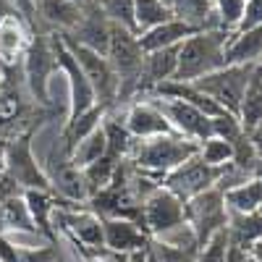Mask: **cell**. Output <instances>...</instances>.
I'll use <instances>...</instances> for the list:
<instances>
[{
    "label": "cell",
    "instance_id": "obj_1",
    "mask_svg": "<svg viewBox=\"0 0 262 262\" xmlns=\"http://www.w3.org/2000/svg\"><path fill=\"white\" fill-rule=\"evenodd\" d=\"M200 152V144L179 137V134H163V137H152V139H139L134 142V149L128 155V165L137 173H142L149 181H163V176L173 168H179L189 158H194Z\"/></svg>",
    "mask_w": 262,
    "mask_h": 262
},
{
    "label": "cell",
    "instance_id": "obj_2",
    "mask_svg": "<svg viewBox=\"0 0 262 262\" xmlns=\"http://www.w3.org/2000/svg\"><path fill=\"white\" fill-rule=\"evenodd\" d=\"M231 34L223 29H207L186 37L179 48V66L173 81H196L207 74L226 69V45Z\"/></svg>",
    "mask_w": 262,
    "mask_h": 262
},
{
    "label": "cell",
    "instance_id": "obj_3",
    "mask_svg": "<svg viewBox=\"0 0 262 262\" xmlns=\"http://www.w3.org/2000/svg\"><path fill=\"white\" fill-rule=\"evenodd\" d=\"M105 58H107V63L113 66V71L118 76V105L134 100L139 95L142 63H144V53L139 48L137 34L113 24Z\"/></svg>",
    "mask_w": 262,
    "mask_h": 262
},
{
    "label": "cell",
    "instance_id": "obj_4",
    "mask_svg": "<svg viewBox=\"0 0 262 262\" xmlns=\"http://www.w3.org/2000/svg\"><path fill=\"white\" fill-rule=\"evenodd\" d=\"M21 74L32 100L37 105H50V79L60 74L50 34H32L29 48L21 58Z\"/></svg>",
    "mask_w": 262,
    "mask_h": 262
},
{
    "label": "cell",
    "instance_id": "obj_5",
    "mask_svg": "<svg viewBox=\"0 0 262 262\" xmlns=\"http://www.w3.org/2000/svg\"><path fill=\"white\" fill-rule=\"evenodd\" d=\"M34 131H24L18 137L6 139V168L3 173L24 191L29 189H39V191H53L45 170H42L39 160L34 158Z\"/></svg>",
    "mask_w": 262,
    "mask_h": 262
},
{
    "label": "cell",
    "instance_id": "obj_6",
    "mask_svg": "<svg viewBox=\"0 0 262 262\" xmlns=\"http://www.w3.org/2000/svg\"><path fill=\"white\" fill-rule=\"evenodd\" d=\"M60 37H63L66 45H69V50L74 53V58L79 60L81 71H84L86 81H90L92 92H95L97 105L105 107V111H116L118 107V76L113 71V66L107 63V58L90 50V48H84V45H79V42H74L66 34H60Z\"/></svg>",
    "mask_w": 262,
    "mask_h": 262
},
{
    "label": "cell",
    "instance_id": "obj_7",
    "mask_svg": "<svg viewBox=\"0 0 262 262\" xmlns=\"http://www.w3.org/2000/svg\"><path fill=\"white\" fill-rule=\"evenodd\" d=\"M186 226V202H181L176 194H170L163 186H155L142 202L139 228L149 236L158 238L176 228Z\"/></svg>",
    "mask_w": 262,
    "mask_h": 262
},
{
    "label": "cell",
    "instance_id": "obj_8",
    "mask_svg": "<svg viewBox=\"0 0 262 262\" xmlns=\"http://www.w3.org/2000/svg\"><path fill=\"white\" fill-rule=\"evenodd\" d=\"M228 165H221V168H217V165H207L200 158V152H196L194 158H189L179 168H173L168 176H163L160 186L168 189L170 194H176L181 202H189V200H194L196 194H202V191H207V189L221 184L223 176H226V170H228Z\"/></svg>",
    "mask_w": 262,
    "mask_h": 262
},
{
    "label": "cell",
    "instance_id": "obj_9",
    "mask_svg": "<svg viewBox=\"0 0 262 262\" xmlns=\"http://www.w3.org/2000/svg\"><path fill=\"white\" fill-rule=\"evenodd\" d=\"M186 226L194 233L196 244L205 247L210 238L228 226V207L223 200V189H207L186 202Z\"/></svg>",
    "mask_w": 262,
    "mask_h": 262
},
{
    "label": "cell",
    "instance_id": "obj_10",
    "mask_svg": "<svg viewBox=\"0 0 262 262\" xmlns=\"http://www.w3.org/2000/svg\"><path fill=\"white\" fill-rule=\"evenodd\" d=\"M252 69L254 66H226V69L207 74V76L189 81V84H194L200 92H205L212 102L221 105L226 113L238 118V107H242V97H244Z\"/></svg>",
    "mask_w": 262,
    "mask_h": 262
},
{
    "label": "cell",
    "instance_id": "obj_11",
    "mask_svg": "<svg viewBox=\"0 0 262 262\" xmlns=\"http://www.w3.org/2000/svg\"><path fill=\"white\" fill-rule=\"evenodd\" d=\"M50 42H53V53H55V60H58V69L66 76V81H69V116H66V121H69V118H76V116L86 113L90 107H95L97 100H95V92H92L90 81H86L79 60L74 58L69 45L63 42V37L60 34H50Z\"/></svg>",
    "mask_w": 262,
    "mask_h": 262
},
{
    "label": "cell",
    "instance_id": "obj_12",
    "mask_svg": "<svg viewBox=\"0 0 262 262\" xmlns=\"http://www.w3.org/2000/svg\"><path fill=\"white\" fill-rule=\"evenodd\" d=\"M158 105V111L168 118L170 128L179 137H186L196 144H202L205 139L212 137V118H207L202 111H196L194 105L184 100H160V97H144Z\"/></svg>",
    "mask_w": 262,
    "mask_h": 262
},
{
    "label": "cell",
    "instance_id": "obj_13",
    "mask_svg": "<svg viewBox=\"0 0 262 262\" xmlns=\"http://www.w3.org/2000/svg\"><path fill=\"white\" fill-rule=\"evenodd\" d=\"M60 226L71 233V238L76 244H84L86 249L92 252H100L102 249V221L90 212V210H79L76 205L69 207V205H60L55 210Z\"/></svg>",
    "mask_w": 262,
    "mask_h": 262
},
{
    "label": "cell",
    "instance_id": "obj_14",
    "mask_svg": "<svg viewBox=\"0 0 262 262\" xmlns=\"http://www.w3.org/2000/svg\"><path fill=\"white\" fill-rule=\"evenodd\" d=\"M123 123L128 128V134L139 139H152V137H163V134H176L170 128L168 118L158 111V105L152 100H137L128 105V111L123 113Z\"/></svg>",
    "mask_w": 262,
    "mask_h": 262
},
{
    "label": "cell",
    "instance_id": "obj_15",
    "mask_svg": "<svg viewBox=\"0 0 262 262\" xmlns=\"http://www.w3.org/2000/svg\"><path fill=\"white\" fill-rule=\"evenodd\" d=\"M102 247L113 254H131L149 247V236L126 217H105L102 221Z\"/></svg>",
    "mask_w": 262,
    "mask_h": 262
},
{
    "label": "cell",
    "instance_id": "obj_16",
    "mask_svg": "<svg viewBox=\"0 0 262 262\" xmlns=\"http://www.w3.org/2000/svg\"><path fill=\"white\" fill-rule=\"evenodd\" d=\"M32 27L24 21V16H8L0 24V69H11L21 66L29 42H32Z\"/></svg>",
    "mask_w": 262,
    "mask_h": 262
},
{
    "label": "cell",
    "instance_id": "obj_17",
    "mask_svg": "<svg viewBox=\"0 0 262 262\" xmlns=\"http://www.w3.org/2000/svg\"><path fill=\"white\" fill-rule=\"evenodd\" d=\"M111 29H113V24L105 18L100 6H90V8H84L81 24L76 27V32L66 34V37H71L74 42H79V45L105 55L107 53V42H111Z\"/></svg>",
    "mask_w": 262,
    "mask_h": 262
},
{
    "label": "cell",
    "instance_id": "obj_18",
    "mask_svg": "<svg viewBox=\"0 0 262 262\" xmlns=\"http://www.w3.org/2000/svg\"><path fill=\"white\" fill-rule=\"evenodd\" d=\"M262 60V24L238 29L226 45V66H254Z\"/></svg>",
    "mask_w": 262,
    "mask_h": 262
},
{
    "label": "cell",
    "instance_id": "obj_19",
    "mask_svg": "<svg viewBox=\"0 0 262 262\" xmlns=\"http://www.w3.org/2000/svg\"><path fill=\"white\" fill-rule=\"evenodd\" d=\"M191 34H196V29H191L189 24H184V21H179V18H170V21H165V24H160V27H152V29L137 34V39H139L142 53H152V50L181 45V42L186 37H191Z\"/></svg>",
    "mask_w": 262,
    "mask_h": 262
},
{
    "label": "cell",
    "instance_id": "obj_20",
    "mask_svg": "<svg viewBox=\"0 0 262 262\" xmlns=\"http://www.w3.org/2000/svg\"><path fill=\"white\" fill-rule=\"evenodd\" d=\"M24 202L29 207V215H32V223L37 228V233H42L53 244L55 236H53V228H50V217L55 215V210L60 207V196H55L53 191H39V189H29L24 191Z\"/></svg>",
    "mask_w": 262,
    "mask_h": 262
},
{
    "label": "cell",
    "instance_id": "obj_21",
    "mask_svg": "<svg viewBox=\"0 0 262 262\" xmlns=\"http://www.w3.org/2000/svg\"><path fill=\"white\" fill-rule=\"evenodd\" d=\"M170 11H173V18L184 21L196 32L217 29L212 0H170Z\"/></svg>",
    "mask_w": 262,
    "mask_h": 262
},
{
    "label": "cell",
    "instance_id": "obj_22",
    "mask_svg": "<svg viewBox=\"0 0 262 262\" xmlns=\"http://www.w3.org/2000/svg\"><path fill=\"white\" fill-rule=\"evenodd\" d=\"M102 134H105V144H107V158H113V160H128L131 155V149H134V137L128 134V128L123 123V116L113 113V111H107L102 116Z\"/></svg>",
    "mask_w": 262,
    "mask_h": 262
},
{
    "label": "cell",
    "instance_id": "obj_23",
    "mask_svg": "<svg viewBox=\"0 0 262 262\" xmlns=\"http://www.w3.org/2000/svg\"><path fill=\"white\" fill-rule=\"evenodd\" d=\"M105 113H107L105 107L95 105V107H90L86 113H81V116H76V118H69V121H66V126H63V131H60V137H58L60 147L66 149V155L71 158L74 147H76L84 137H90L92 131L102 123V116H105Z\"/></svg>",
    "mask_w": 262,
    "mask_h": 262
},
{
    "label": "cell",
    "instance_id": "obj_24",
    "mask_svg": "<svg viewBox=\"0 0 262 262\" xmlns=\"http://www.w3.org/2000/svg\"><path fill=\"white\" fill-rule=\"evenodd\" d=\"M238 121H242L244 131L262 123V60L254 63V69L249 74L247 90L242 97V107H238Z\"/></svg>",
    "mask_w": 262,
    "mask_h": 262
},
{
    "label": "cell",
    "instance_id": "obj_25",
    "mask_svg": "<svg viewBox=\"0 0 262 262\" xmlns=\"http://www.w3.org/2000/svg\"><path fill=\"white\" fill-rule=\"evenodd\" d=\"M228 242L242 247V249H252L259 238H262V212H249V215H238L228 210Z\"/></svg>",
    "mask_w": 262,
    "mask_h": 262
},
{
    "label": "cell",
    "instance_id": "obj_26",
    "mask_svg": "<svg viewBox=\"0 0 262 262\" xmlns=\"http://www.w3.org/2000/svg\"><path fill=\"white\" fill-rule=\"evenodd\" d=\"M223 200H226V207L231 212H238V215L259 212L262 210V184L254 181V179H247L242 184L226 189Z\"/></svg>",
    "mask_w": 262,
    "mask_h": 262
},
{
    "label": "cell",
    "instance_id": "obj_27",
    "mask_svg": "<svg viewBox=\"0 0 262 262\" xmlns=\"http://www.w3.org/2000/svg\"><path fill=\"white\" fill-rule=\"evenodd\" d=\"M173 18L168 0H134V21H137V34L160 27Z\"/></svg>",
    "mask_w": 262,
    "mask_h": 262
},
{
    "label": "cell",
    "instance_id": "obj_28",
    "mask_svg": "<svg viewBox=\"0 0 262 262\" xmlns=\"http://www.w3.org/2000/svg\"><path fill=\"white\" fill-rule=\"evenodd\" d=\"M0 212H3V226L6 231H16V233H37L29 207L24 202V194L18 196H8V200H0Z\"/></svg>",
    "mask_w": 262,
    "mask_h": 262
},
{
    "label": "cell",
    "instance_id": "obj_29",
    "mask_svg": "<svg viewBox=\"0 0 262 262\" xmlns=\"http://www.w3.org/2000/svg\"><path fill=\"white\" fill-rule=\"evenodd\" d=\"M116 170H118V160L107 158V155L100 158V160L92 163V165L81 168V181H84V189H86V200L111 186V181H113V176H116Z\"/></svg>",
    "mask_w": 262,
    "mask_h": 262
},
{
    "label": "cell",
    "instance_id": "obj_30",
    "mask_svg": "<svg viewBox=\"0 0 262 262\" xmlns=\"http://www.w3.org/2000/svg\"><path fill=\"white\" fill-rule=\"evenodd\" d=\"M107 155V144H105V134H102V126H97L90 137H84L76 147H74V152H71V163H74V168H86V165H92V163H97L100 158H105Z\"/></svg>",
    "mask_w": 262,
    "mask_h": 262
},
{
    "label": "cell",
    "instance_id": "obj_31",
    "mask_svg": "<svg viewBox=\"0 0 262 262\" xmlns=\"http://www.w3.org/2000/svg\"><path fill=\"white\" fill-rule=\"evenodd\" d=\"M215 21H217V29H223L228 34L238 32L247 13V0H215Z\"/></svg>",
    "mask_w": 262,
    "mask_h": 262
},
{
    "label": "cell",
    "instance_id": "obj_32",
    "mask_svg": "<svg viewBox=\"0 0 262 262\" xmlns=\"http://www.w3.org/2000/svg\"><path fill=\"white\" fill-rule=\"evenodd\" d=\"M100 11L105 18L116 27H123L137 34V21H134V0H97Z\"/></svg>",
    "mask_w": 262,
    "mask_h": 262
},
{
    "label": "cell",
    "instance_id": "obj_33",
    "mask_svg": "<svg viewBox=\"0 0 262 262\" xmlns=\"http://www.w3.org/2000/svg\"><path fill=\"white\" fill-rule=\"evenodd\" d=\"M200 158L207 163V165H228L233 160V149L226 139H217V137H210L200 144Z\"/></svg>",
    "mask_w": 262,
    "mask_h": 262
},
{
    "label": "cell",
    "instance_id": "obj_34",
    "mask_svg": "<svg viewBox=\"0 0 262 262\" xmlns=\"http://www.w3.org/2000/svg\"><path fill=\"white\" fill-rule=\"evenodd\" d=\"M226 249H228V231H217L205 247H200L196 262H223L226 259Z\"/></svg>",
    "mask_w": 262,
    "mask_h": 262
},
{
    "label": "cell",
    "instance_id": "obj_35",
    "mask_svg": "<svg viewBox=\"0 0 262 262\" xmlns=\"http://www.w3.org/2000/svg\"><path fill=\"white\" fill-rule=\"evenodd\" d=\"M58 249L53 244L45 247H21L18 244V262H55Z\"/></svg>",
    "mask_w": 262,
    "mask_h": 262
},
{
    "label": "cell",
    "instance_id": "obj_36",
    "mask_svg": "<svg viewBox=\"0 0 262 262\" xmlns=\"http://www.w3.org/2000/svg\"><path fill=\"white\" fill-rule=\"evenodd\" d=\"M262 24V0H247V13L238 29H252Z\"/></svg>",
    "mask_w": 262,
    "mask_h": 262
},
{
    "label": "cell",
    "instance_id": "obj_37",
    "mask_svg": "<svg viewBox=\"0 0 262 262\" xmlns=\"http://www.w3.org/2000/svg\"><path fill=\"white\" fill-rule=\"evenodd\" d=\"M13 6L16 11L24 16V21L32 27V18H34V0H13Z\"/></svg>",
    "mask_w": 262,
    "mask_h": 262
},
{
    "label": "cell",
    "instance_id": "obj_38",
    "mask_svg": "<svg viewBox=\"0 0 262 262\" xmlns=\"http://www.w3.org/2000/svg\"><path fill=\"white\" fill-rule=\"evenodd\" d=\"M247 259H249V252L247 249H242V247H236V244L228 242V249H226V259L223 262H247Z\"/></svg>",
    "mask_w": 262,
    "mask_h": 262
},
{
    "label": "cell",
    "instance_id": "obj_39",
    "mask_svg": "<svg viewBox=\"0 0 262 262\" xmlns=\"http://www.w3.org/2000/svg\"><path fill=\"white\" fill-rule=\"evenodd\" d=\"M247 134H249V142H252V147L257 152V158L262 160V123H257L254 128H249Z\"/></svg>",
    "mask_w": 262,
    "mask_h": 262
},
{
    "label": "cell",
    "instance_id": "obj_40",
    "mask_svg": "<svg viewBox=\"0 0 262 262\" xmlns=\"http://www.w3.org/2000/svg\"><path fill=\"white\" fill-rule=\"evenodd\" d=\"M18 11H16V6H13V0H0V24L8 18V16H16ZM21 16V13H18Z\"/></svg>",
    "mask_w": 262,
    "mask_h": 262
},
{
    "label": "cell",
    "instance_id": "obj_41",
    "mask_svg": "<svg viewBox=\"0 0 262 262\" xmlns=\"http://www.w3.org/2000/svg\"><path fill=\"white\" fill-rule=\"evenodd\" d=\"M126 262H155V257L149 254V247H147V249H142V252H131V254L126 257Z\"/></svg>",
    "mask_w": 262,
    "mask_h": 262
},
{
    "label": "cell",
    "instance_id": "obj_42",
    "mask_svg": "<svg viewBox=\"0 0 262 262\" xmlns=\"http://www.w3.org/2000/svg\"><path fill=\"white\" fill-rule=\"evenodd\" d=\"M249 254H252V257H254L257 262H262V238H259V242H257V244H254V247L249 249Z\"/></svg>",
    "mask_w": 262,
    "mask_h": 262
},
{
    "label": "cell",
    "instance_id": "obj_43",
    "mask_svg": "<svg viewBox=\"0 0 262 262\" xmlns=\"http://www.w3.org/2000/svg\"><path fill=\"white\" fill-rule=\"evenodd\" d=\"M252 179L262 184V160H257V163H254V168H252Z\"/></svg>",
    "mask_w": 262,
    "mask_h": 262
},
{
    "label": "cell",
    "instance_id": "obj_44",
    "mask_svg": "<svg viewBox=\"0 0 262 262\" xmlns=\"http://www.w3.org/2000/svg\"><path fill=\"white\" fill-rule=\"evenodd\" d=\"M6 168V139H0V173Z\"/></svg>",
    "mask_w": 262,
    "mask_h": 262
},
{
    "label": "cell",
    "instance_id": "obj_45",
    "mask_svg": "<svg viewBox=\"0 0 262 262\" xmlns=\"http://www.w3.org/2000/svg\"><path fill=\"white\" fill-rule=\"evenodd\" d=\"M71 3H76L79 8H90V6H97V0H71Z\"/></svg>",
    "mask_w": 262,
    "mask_h": 262
},
{
    "label": "cell",
    "instance_id": "obj_46",
    "mask_svg": "<svg viewBox=\"0 0 262 262\" xmlns=\"http://www.w3.org/2000/svg\"><path fill=\"white\" fill-rule=\"evenodd\" d=\"M0 233H6V226H3V212H0Z\"/></svg>",
    "mask_w": 262,
    "mask_h": 262
},
{
    "label": "cell",
    "instance_id": "obj_47",
    "mask_svg": "<svg viewBox=\"0 0 262 262\" xmlns=\"http://www.w3.org/2000/svg\"><path fill=\"white\" fill-rule=\"evenodd\" d=\"M247 262H257V259H254V257H252V254H249V259H247Z\"/></svg>",
    "mask_w": 262,
    "mask_h": 262
},
{
    "label": "cell",
    "instance_id": "obj_48",
    "mask_svg": "<svg viewBox=\"0 0 262 262\" xmlns=\"http://www.w3.org/2000/svg\"><path fill=\"white\" fill-rule=\"evenodd\" d=\"M212 3H215V0H212Z\"/></svg>",
    "mask_w": 262,
    "mask_h": 262
},
{
    "label": "cell",
    "instance_id": "obj_49",
    "mask_svg": "<svg viewBox=\"0 0 262 262\" xmlns=\"http://www.w3.org/2000/svg\"><path fill=\"white\" fill-rule=\"evenodd\" d=\"M168 3H170V0H168Z\"/></svg>",
    "mask_w": 262,
    "mask_h": 262
},
{
    "label": "cell",
    "instance_id": "obj_50",
    "mask_svg": "<svg viewBox=\"0 0 262 262\" xmlns=\"http://www.w3.org/2000/svg\"><path fill=\"white\" fill-rule=\"evenodd\" d=\"M259 212H262V210H259Z\"/></svg>",
    "mask_w": 262,
    "mask_h": 262
}]
</instances>
